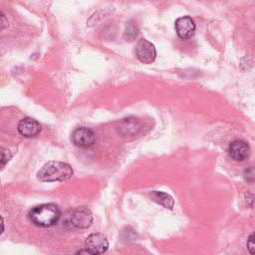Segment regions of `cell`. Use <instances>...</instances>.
Instances as JSON below:
<instances>
[{"instance_id": "cell-1", "label": "cell", "mask_w": 255, "mask_h": 255, "mask_svg": "<svg viewBox=\"0 0 255 255\" xmlns=\"http://www.w3.org/2000/svg\"><path fill=\"white\" fill-rule=\"evenodd\" d=\"M73 175L72 167L62 161H48L37 173V178L43 182L65 181Z\"/></svg>"}, {"instance_id": "cell-2", "label": "cell", "mask_w": 255, "mask_h": 255, "mask_svg": "<svg viewBox=\"0 0 255 255\" xmlns=\"http://www.w3.org/2000/svg\"><path fill=\"white\" fill-rule=\"evenodd\" d=\"M61 216L60 209L53 203H45L32 208L29 212V218L36 226L51 227L55 225Z\"/></svg>"}, {"instance_id": "cell-3", "label": "cell", "mask_w": 255, "mask_h": 255, "mask_svg": "<svg viewBox=\"0 0 255 255\" xmlns=\"http://www.w3.org/2000/svg\"><path fill=\"white\" fill-rule=\"evenodd\" d=\"M109 248L107 237L102 233H93L85 241V249L89 254H102Z\"/></svg>"}, {"instance_id": "cell-4", "label": "cell", "mask_w": 255, "mask_h": 255, "mask_svg": "<svg viewBox=\"0 0 255 255\" xmlns=\"http://www.w3.org/2000/svg\"><path fill=\"white\" fill-rule=\"evenodd\" d=\"M135 56L143 64L152 63L156 57L154 45L145 39H140L135 47Z\"/></svg>"}, {"instance_id": "cell-5", "label": "cell", "mask_w": 255, "mask_h": 255, "mask_svg": "<svg viewBox=\"0 0 255 255\" xmlns=\"http://www.w3.org/2000/svg\"><path fill=\"white\" fill-rule=\"evenodd\" d=\"M93 222V214L91 210L85 206L75 209L70 216V223L72 226L80 229L88 228Z\"/></svg>"}, {"instance_id": "cell-6", "label": "cell", "mask_w": 255, "mask_h": 255, "mask_svg": "<svg viewBox=\"0 0 255 255\" xmlns=\"http://www.w3.org/2000/svg\"><path fill=\"white\" fill-rule=\"evenodd\" d=\"M72 141L76 146L88 147L94 144L96 136L93 130L88 128H78L72 133Z\"/></svg>"}, {"instance_id": "cell-7", "label": "cell", "mask_w": 255, "mask_h": 255, "mask_svg": "<svg viewBox=\"0 0 255 255\" xmlns=\"http://www.w3.org/2000/svg\"><path fill=\"white\" fill-rule=\"evenodd\" d=\"M177 36L182 40L190 39L195 32V24L189 16H183L175 21Z\"/></svg>"}, {"instance_id": "cell-8", "label": "cell", "mask_w": 255, "mask_h": 255, "mask_svg": "<svg viewBox=\"0 0 255 255\" xmlns=\"http://www.w3.org/2000/svg\"><path fill=\"white\" fill-rule=\"evenodd\" d=\"M229 155L237 161H243L245 160L249 154H250V147L247 142L244 140H234L230 143L229 148Z\"/></svg>"}, {"instance_id": "cell-9", "label": "cell", "mask_w": 255, "mask_h": 255, "mask_svg": "<svg viewBox=\"0 0 255 255\" xmlns=\"http://www.w3.org/2000/svg\"><path fill=\"white\" fill-rule=\"evenodd\" d=\"M40 130H41L40 124L32 118L22 119L18 124V131L21 135L25 137L36 136L40 132Z\"/></svg>"}, {"instance_id": "cell-10", "label": "cell", "mask_w": 255, "mask_h": 255, "mask_svg": "<svg viewBox=\"0 0 255 255\" xmlns=\"http://www.w3.org/2000/svg\"><path fill=\"white\" fill-rule=\"evenodd\" d=\"M150 197L153 201L157 202L158 204L163 205L165 208L168 209H172L173 205H174V201L172 199V197L170 195H168L165 192H161V191H152L150 194Z\"/></svg>"}, {"instance_id": "cell-11", "label": "cell", "mask_w": 255, "mask_h": 255, "mask_svg": "<svg viewBox=\"0 0 255 255\" xmlns=\"http://www.w3.org/2000/svg\"><path fill=\"white\" fill-rule=\"evenodd\" d=\"M137 34H138V29H137L136 25L132 21L128 22L127 26H126V30H125V38L128 41H132L133 39L136 38Z\"/></svg>"}, {"instance_id": "cell-12", "label": "cell", "mask_w": 255, "mask_h": 255, "mask_svg": "<svg viewBox=\"0 0 255 255\" xmlns=\"http://www.w3.org/2000/svg\"><path fill=\"white\" fill-rule=\"evenodd\" d=\"M11 152L6 148H0V169L6 165L11 158Z\"/></svg>"}, {"instance_id": "cell-13", "label": "cell", "mask_w": 255, "mask_h": 255, "mask_svg": "<svg viewBox=\"0 0 255 255\" xmlns=\"http://www.w3.org/2000/svg\"><path fill=\"white\" fill-rule=\"evenodd\" d=\"M244 177L248 182H253L254 181V168L253 166H250L245 170Z\"/></svg>"}, {"instance_id": "cell-14", "label": "cell", "mask_w": 255, "mask_h": 255, "mask_svg": "<svg viewBox=\"0 0 255 255\" xmlns=\"http://www.w3.org/2000/svg\"><path fill=\"white\" fill-rule=\"evenodd\" d=\"M247 248L249 250V252L253 255L254 254V249H255V245H254V233H252L248 240H247Z\"/></svg>"}, {"instance_id": "cell-15", "label": "cell", "mask_w": 255, "mask_h": 255, "mask_svg": "<svg viewBox=\"0 0 255 255\" xmlns=\"http://www.w3.org/2000/svg\"><path fill=\"white\" fill-rule=\"evenodd\" d=\"M7 27H8V20L5 14L2 11H0V31L4 30Z\"/></svg>"}, {"instance_id": "cell-16", "label": "cell", "mask_w": 255, "mask_h": 255, "mask_svg": "<svg viewBox=\"0 0 255 255\" xmlns=\"http://www.w3.org/2000/svg\"><path fill=\"white\" fill-rule=\"evenodd\" d=\"M3 231H4V222H3V218L0 215V235L2 234Z\"/></svg>"}]
</instances>
